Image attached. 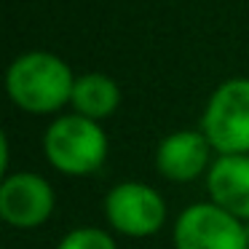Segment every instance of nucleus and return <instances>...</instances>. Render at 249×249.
Returning <instances> with one entry per match:
<instances>
[{"label":"nucleus","instance_id":"nucleus-4","mask_svg":"<svg viewBox=\"0 0 249 249\" xmlns=\"http://www.w3.org/2000/svg\"><path fill=\"white\" fill-rule=\"evenodd\" d=\"M174 249H249L247 228L212 201L193 204L174 222Z\"/></svg>","mask_w":249,"mask_h":249},{"label":"nucleus","instance_id":"nucleus-8","mask_svg":"<svg viewBox=\"0 0 249 249\" xmlns=\"http://www.w3.org/2000/svg\"><path fill=\"white\" fill-rule=\"evenodd\" d=\"M212 204L249 222V156H217L206 172Z\"/></svg>","mask_w":249,"mask_h":249},{"label":"nucleus","instance_id":"nucleus-10","mask_svg":"<svg viewBox=\"0 0 249 249\" xmlns=\"http://www.w3.org/2000/svg\"><path fill=\"white\" fill-rule=\"evenodd\" d=\"M56 249H118V247H115L113 236L102 228H75L67 236H62Z\"/></svg>","mask_w":249,"mask_h":249},{"label":"nucleus","instance_id":"nucleus-9","mask_svg":"<svg viewBox=\"0 0 249 249\" xmlns=\"http://www.w3.org/2000/svg\"><path fill=\"white\" fill-rule=\"evenodd\" d=\"M72 110L83 118L91 121H102L118 110L121 105V89L105 72H86V75L75 78V86H72V99H70Z\"/></svg>","mask_w":249,"mask_h":249},{"label":"nucleus","instance_id":"nucleus-3","mask_svg":"<svg viewBox=\"0 0 249 249\" xmlns=\"http://www.w3.org/2000/svg\"><path fill=\"white\" fill-rule=\"evenodd\" d=\"M201 131L217 156H249V78H228L212 91Z\"/></svg>","mask_w":249,"mask_h":249},{"label":"nucleus","instance_id":"nucleus-5","mask_svg":"<svg viewBox=\"0 0 249 249\" xmlns=\"http://www.w3.org/2000/svg\"><path fill=\"white\" fill-rule=\"evenodd\" d=\"M105 217L124 236H153L166 222L161 193L145 182H118L105 196Z\"/></svg>","mask_w":249,"mask_h":249},{"label":"nucleus","instance_id":"nucleus-1","mask_svg":"<svg viewBox=\"0 0 249 249\" xmlns=\"http://www.w3.org/2000/svg\"><path fill=\"white\" fill-rule=\"evenodd\" d=\"M70 65L51 51H27L8 65L6 91L17 107L33 115H49L70 105L72 99Z\"/></svg>","mask_w":249,"mask_h":249},{"label":"nucleus","instance_id":"nucleus-2","mask_svg":"<svg viewBox=\"0 0 249 249\" xmlns=\"http://www.w3.org/2000/svg\"><path fill=\"white\" fill-rule=\"evenodd\" d=\"M43 153L62 174L83 177L97 172L107 158V134L91 118L78 113L59 115L43 134Z\"/></svg>","mask_w":249,"mask_h":249},{"label":"nucleus","instance_id":"nucleus-7","mask_svg":"<svg viewBox=\"0 0 249 249\" xmlns=\"http://www.w3.org/2000/svg\"><path fill=\"white\" fill-rule=\"evenodd\" d=\"M212 145L204 131L179 129L158 142L156 169L169 182H193L212 166Z\"/></svg>","mask_w":249,"mask_h":249},{"label":"nucleus","instance_id":"nucleus-6","mask_svg":"<svg viewBox=\"0 0 249 249\" xmlns=\"http://www.w3.org/2000/svg\"><path fill=\"white\" fill-rule=\"evenodd\" d=\"M54 188L35 172L6 174L0 185V217L19 231L40 228L54 212Z\"/></svg>","mask_w":249,"mask_h":249},{"label":"nucleus","instance_id":"nucleus-11","mask_svg":"<svg viewBox=\"0 0 249 249\" xmlns=\"http://www.w3.org/2000/svg\"><path fill=\"white\" fill-rule=\"evenodd\" d=\"M244 228H247V241H249V222H244Z\"/></svg>","mask_w":249,"mask_h":249}]
</instances>
